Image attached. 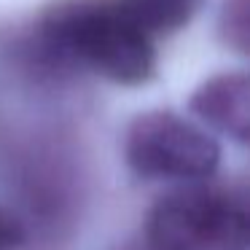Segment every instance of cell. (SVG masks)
<instances>
[{"instance_id": "7", "label": "cell", "mask_w": 250, "mask_h": 250, "mask_svg": "<svg viewBox=\"0 0 250 250\" xmlns=\"http://www.w3.org/2000/svg\"><path fill=\"white\" fill-rule=\"evenodd\" d=\"M24 242H27L24 221L8 207H0V250H19Z\"/></svg>"}, {"instance_id": "6", "label": "cell", "mask_w": 250, "mask_h": 250, "mask_svg": "<svg viewBox=\"0 0 250 250\" xmlns=\"http://www.w3.org/2000/svg\"><path fill=\"white\" fill-rule=\"evenodd\" d=\"M248 0H226L221 14V35L234 51L248 54Z\"/></svg>"}, {"instance_id": "4", "label": "cell", "mask_w": 250, "mask_h": 250, "mask_svg": "<svg viewBox=\"0 0 250 250\" xmlns=\"http://www.w3.org/2000/svg\"><path fill=\"white\" fill-rule=\"evenodd\" d=\"M191 113L202 124L212 126L215 132L237 140L239 146L248 143L250 135V83L248 73H218L207 78L188 103Z\"/></svg>"}, {"instance_id": "2", "label": "cell", "mask_w": 250, "mask_h": 250, "mask_svg": "<svg viewBox=\"0 0 250 250\" xmlns=\"http://www.w3.org/2000/svg\"><path fill=\"white\" fill-rule=\"evenodd\" d=\"M143 242L148 250H248V199L210 178L183 183L151 207Z\"/></svg>"}, {"instance_id": "5", "label": "cell", "mask_w": 250, "mask_h": 250, "mask_svg": "<svg viewBox=\"0 0 250 250\" xmlns=\"http://www.w3.org/2000/svg\"><path fill=\"white\" fill-rule=\"evenodd\" d=\"M116 3L153 41L188 27L191 19L205 6V0H116Z\"/></svg>"}, {"instance_id": "1", "label": "cell", "mask_w": 250, "mask_h": 250, "mask_svg": "<svg viewBox=\"0 0 250 250\" xmlns=\"http://www.w3.org/2000/svg\"><path fill=\"white\" fill-rule=\"evenodd\" d=\"M27 60L54 73H94L119 86H143L156 73V46L116 0H54L24 38Z\"/></svg>"}, {"instance_id": "3", "label": "cell", "mask_w": 250, "mask_h": 250, "mask_svg": "<svg viewBox=\"0 0 250 250\" xmlns=\"http://www.w3.org/2000/svg\"><path fill=\"white\" fill-rule=\"evenodd\" d=\"M126 167L143 180H207L221 164L215 137L172 110L135 116L124 135Z\"/></svg>"}, {"instance_id": "8", "label": "cell", "mask_w": 250, "mask_h": 250, "mask_svg": "<svg viewBox=\"0 0 250 250\" xmlns=\"http://www.w3.org/2000/svg\"><path fill=\"white\" fill-rule=\"evenodd\" d=\"M121 250H148V248H146V242H143V239H140V242H132V245H124V248H121Z\"/></svg>"}]
</instances>
